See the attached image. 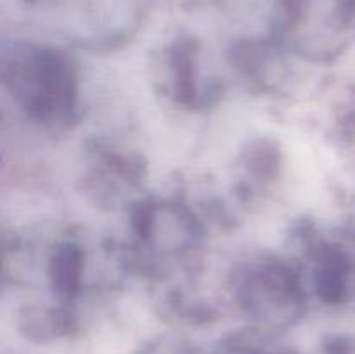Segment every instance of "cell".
<instances>
[{
    "label": "cell",
    "mask_w": 355,
    "mask_h": 354,
    "mask_svg": "<svg viewBox=\"0 0 355 354\" xmlns=\"http://www.w3.org/2000/svg\"><path fill=\"white\" fill-rule=\"evenodd\" d=\"M3 87L28 118L47 127L73 120L78 103V75L61 51L14 44L2 54Z\"/></svg>",
    "instance_id": "cell-1"
},
{
    "label": "cell",
    "mask_w": 355,
    "mask_h": 354,
    "mask_svg": "<svg viewBox=\"0 0 355 354\" xmlns=\"http://www.w3.org/2000/svg\"><path fill=\"white\" fill-rule=\"evenodd\" d=\"M232 292L243 311L269 328H286L305 311L304 280L293 264L276 257H257L231 274Z\"/></svg>",
    "instance_id": "cell-2"
},
{
    "label": "cell",
    "mask_w": 355,
    "mask_h": 354,
    "mask_svg": "<svg viewBox=\"0 0 355 354\" xmlns=\"http://www.w3.org/2000/svg\"><path fill=\"white\" fill-rule=\"evenodd\" d=\"M132 222L139 243L156 257L191 255L203 243V226L196 215L173 201H142Z\"/></svg>",
    "instance_id": "cell-3"
},
{
    "label": "cell",
    "mask_w": 355,
    "mask_h": 354,
    "mask_svg": "<svg viewBox=\"0 0 355 354\" xmlns=\"http://www.w3.org/2000/svg\"><path fill=\"white\" fill-rule=\"evenodd\" d=\"M307 257L318 297L326 304L342 302L349 292V273L352 271V260L342 243L319 238L307 250Z\"/></svg>",
    "instance_id": "cell-4"
},
{
    "label": "cell",
    "mask_w": 355,
    "mask_h": 354,
    "mask_svg": "<svg viewBox=\"0 0 355 354\" xmlns=\"http://www.w3.org/2000/svg\"><path fill=\"white\" fill-rule=\"evenodd\" d=\"M85 252L82 245L73 239L61 242L54 248L49 266L51 285L62 302L75 301L82 292Z\"/></svg>",
    "instance_id": "cell-5"
}]
</instances>
